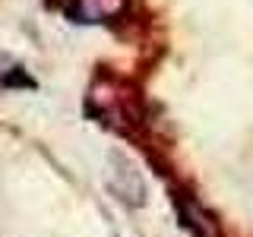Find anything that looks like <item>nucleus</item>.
Segmentation results:
<instances>
[{
	"mask_svg": "<svg viewBox=\"0 0 253 237\" xmlns=\"http://www.w3.org/2000/svg\"><path fill=\"white\" fill-rule=\"evenodd\" d=\"M174 212L187 237H221V225L206 205L187 190H174Z\"/></svg>",
	"mask_w": 253,
	"mask_h": 237,
	"instance_id": "nucleus-1",
	"label": "nucleus"
},
{
	"mask_svg": "<svg viewBox=\"0 0 253 237\" xmlns=\"http://www.w3.org/2000/svg\"><path fill=\"white\" fill-rule=\"evenodd\" d=\"M63 13L79 26H101L121 19L126 13V0H67Z\"/></svg>",
	"mask_w": 253,
	"mask_h": 237,
	"instance_id": "nucleus-2",
	"label": "nucleus"
},
{
	"mask_svg": "<svg viewBox=\"0 0 253 237\" xmlns=\"http://www.w3.org/2000/svg\"><path fill=\"white\" fill-rule=\"evenodd\" d=\"M3 85L10 89V85H22V89H35V79H29L26 73H22L19 67H16V73H6L3 76Z\"/></svg>",
	"mask_w": 253,
	"mask_h": 237,
	"instance_id": "nucleus-3",
	"label": "nucleus"
}]
</instances>
